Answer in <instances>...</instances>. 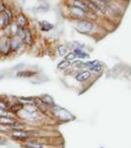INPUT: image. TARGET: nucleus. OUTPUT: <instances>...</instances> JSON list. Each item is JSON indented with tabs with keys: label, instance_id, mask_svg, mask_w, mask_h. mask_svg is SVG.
<instances>
[{
	"label": "nucleus",
	"instance_id": "0eeeda50",
	"mask_svg": "<svg viewBox=\"0 0 131 148\" xmlns=\"http://www.w3.org/2000/svg\"><path fill=\"white\" fill-rule=\"evenodd\" d=\"M70 14L72 17H74V19H81L85 16V12H83L82 10H80L76 7H70Z\"/></svg>",
	"mask_w": 131,
	"mask_h": 148
},
{
	"label": "nucleus",
	"instance_id": "f8f14e48",
	"mask_svg": "<svg viewBox=\"0 0 131 148\" xmlns=\"http://www.w3.org/2000/svg\"><path fill=\"white\" fill-rule=\"evenodd\" d=\"M91 3L94 5L95 7L98 9V11L102 12V13H105V3L101 0H89Z\"/></svg>",
	"mask_w": 131,
	"mask_h": 148
},
{
	"label": "nucleus",
	"instance_id": "cd10ccee",
	"mask_svg": "<svg viewBox=\"0 0 131 148\" xmlns=\"http://www.w3.org/2000/svg\"><path fill=\"white\" fill-rule=\"evenodd\" d=\"M7 107H8V105H7L6 103H4L3 101H0V109L7 110Z\"/></svg>",
	"mask_w": 131,
	"mask_h": 148
},
{
	"label": "nucleus",
	"instance_id": "4be33fe9",
	"mask_svg": "<svg viewBox=\"0 0 131 148\" xmlns=\"http://www.w3.org/2000/svg\"><path fill=\"white\" fill-rule=\"evenodd\" d=\"M58 53L61 56H66L67 55V47L65 45H59L58 46Z\"/></svg>",
	"mask_w": 131,
	"mask_h": 148
},
{
	"label": "nucleus",
	"instance_id": "20e7f679",
	"mask_svg": "<svg viewBox=\"0 0 131 148\" xmlns=\"http://www.w3.org/2000/svg\"><path fill=\"white\" fill-rule=\"evenodd\" d=\"M76 29H78L80 32H88L92 31L93 25L91 22L89 21H79L76 24Z\"/></svg>",
	"mask_w": 131,
	"mask_h": 148
},
{
	"label": "nucleus",
	"instance_id": "1a4fd4ad",
	"mask_svg": "<svg viewBox=\"0 0 131 148\" xmlns=\"http://www.w3.org/2000/svg\"><path fill=\"white\" fill-rule=\"evenodd\" d=\"M11 136L16 140H25L27 138L29 134L24 130H15L14 132L11 134Z\"/></svg>",
	"mask_w": 131,
	"mask_h": 148
},
{
	"label": "nucleus",
	"instance_id": "7c9ffc66",
	"mask_svg": "<svg viewBox=\"0 0 131 148\" xmlns=\"http://www.w3.org/2000/svg\"><path fill=\"white\" fill-rule=\"evenodd\" d=\"M101 1H103L104 3H109V2H111L112 0H101Z\"/></svg>",
	"mask_w": 131,
	"mask_h": 148
},
{
	"label": "nucleus",
	"instance_id": "6ab92c4d",
	"mask_svg": "<svg viewBox=\"0 0 131 148\" xmlns=\"http://www.w3.org/2000/svg\"><path fill=\"white\" fill-rule=\"evenodd\" d=\"M70 66V61H67V60H63V61H61L59 64H58L57 68L59 70H65V69H67V68H69Z\"/></svg>",
	"mask_w": 131,
	"mask_h": 148
},
{
	"label": "nucleus",
	"instance_id": "f257e3e1",
	"mask_svg": "<svg viewBox=\"0 0 131 148\" xmlns=\"http://www.w3.org/2000/svg\"><path fill=\"white\" fill-rule=\"evenodd\" d=\"M15 19V12L13 9L8 7L3 13H0V29H5L9 25L14 22Z\"/></svg>",
	"mask_w": 131,
	"mask_h": 148
},
{
	"label": "nucleus",
	"instance_id": "a878e982",
	"mask_svg": "<svg viewBox=\"0 0 131 148\" xmlns=\"http://www.w3.org/2000/svg\"><path fill=\"white\" fill-rule=\"evenodd\" d=\"M3 117H11L8 110L0 109V118H3Z\"/></svg>",
	"mask_w": 131,
	"mask_h": 148
},
{
	"label": "nucleus",
	"instance_id": "f03ea898",
	"mask_svg": "<svg viewBox=\"0 0 131 148\" xmlns=\"http://www.w3.org/2000/svg\"><path fill=\"white\" fill-rule=\"evenodd\" d=\"M14 22L21 27H29V18H27V15L25 13H23V12H20V13L15 14Z\"/></svg>",
	"mask_w": 131,
	"mask_h": 148
},
{
	"label": "nucleus",
	"instance_id": "b1692460",
	"mask_svg": "<svg viewBox=\"0 0 131 148\" xmlns=\"http://www.w3.org/2000/svg\"><path fill=\"white\" fill-rule=\"evenodd\" d=\"M11 127V129H13L15 130H23L25 129V126L24 125H22V124H17V123H15L14 125H12V126H10Z\"/></svg>",
	"mask_w": 131,
	"mask_h": 148
},
{
	"label": "nucleus",
	"instance_id": "2eb2a0df",
	"mask_svg": "<svg viewBox=\"0 0 131 148\" xmlns=\"http://www.w3.org/2000/svg\"><path fill=\"white\" fill-rule=\"evenodd\" d=\"M16 76L18 77H31L32 76H34V73L31 71H24V70H22V71L17 73Z\"/></svg>",
	"mask_w": 131,
	"mask_h": 148
},
{
	"label": "nucleus",
	"instance_id": "393cba45",
	"mask_svg": "<svg viewBox=\"0 0 131 148\" xmlns=\"http://www.w3.org/2000/svg\"><path fill=\"white\" fill-rule=\"evenodd\" d=\"M8 5L4 2V0H0V13H3V12L8 8Z\"/></svg>",
	"mask_w": 131,
	"mask_h": 148
},
{
	"label": "nucleus",
	"instance_id": "9d476101",
	"mask_svg": "<svg viewBox=\"0 0 131 148\" xmlns=\"http://www.w3.org/2000/svg\"><path fill=\"white\" fill-rule=\"evenodd\" d=\"M15 123H17V121L12 117L0 118V125H2V126H12Z\"/></svg>",
	"mask_w": 131,
	"mask_h": 148
},
{
	"label": "nucleus",
	"instance_id": "c85d7f7f",
	"mask_svg": "<svg viewBox=\"0 0 131 148\" xmlns=\"http://www.w3.org/2000/svg\"><path fill=\"white\" fill-rule=\"evenodd\" d=\"M24 66H25V65L23 64V63H21V64H18V65H16V66L14 67V69H16V70H21L22 68L24 67ZM21 71H22V70H21Z\"/></svg>",
	"mask_w": 131,
	"mask_h": 148
},
{
	"label": "nucleus",
	"instance_id": "bb28decb",
	"mask_svg": "<svg viewBox=\"0 0 131 148\" xmlns=\"http://www.w3.org/2000/svg\"><path fill=\"white\" fill-rule=\"evenodd\" d=\"M75 57L76 56H75V54L74 53V52H70V53L66 55L65 60H67V61H72V60H74L75 58Z\"/></svg>",
	"mask_w": 131,
	"mask_h": 148
},
{
	"label": "nucleus",
	"instance_id": "f3484780",
	"mask_svg": "<svg viewBox=\"0 0 131 148\" xmlns=\"http://www.w3.org/2000/svg\"><path fill=\"white\" fill-rule=\"evenodd\" d=\"M40 99H41L46 105H54V100H53V98L50 96V95L44 94L40 97Z\"/></svg>",
	"mask_w": 131,
	"mask_h": 148
},
{
	"label": "nucleus",
	"instance_id": "aec40b11",
	"mask_svg": "<svg viewBox=\"0 0 131 148\" xmlns=\"http://www.w3.org/2000/svg\"><path fill=\"white\" fill-rule=\"evenodd\" d=\"M49 9H50V6L47 3H42L37 7V11L42 12V13H45V12L49 11Z\"/></svg>",
	"mask_w": 131,
	"mask_h": 148
},
{
	"label": "nucleus",
	"instance_id": "4468645a",
	"mask_svg": "<svg viewBox=\"0 0 131 148\" xmlns=\"http://www.w3.org/2000/svg\"><path fill=\"white\" fill-rule=\"evenodd\" d=\"M90 76H91V75H90L89 72H82V73H80V74L76 75L75 79H76L77 82H85L89 79Z\"/></svg>",
	"mask_w": 131,
	"mask_h": 148
},
{
	"label": "nucleus",
	"instance_id": "c756f323",
	"mask_svg": "<svg viewBox=\"0 0 131 148\" xmlns=\"http://www.w3.org/2000/svg\"><path fill=\"white\" fill-rule=\"evenodd\" d=\"M7 143V141H6V139L4 138V137H2V136H0V144L1 145H5Z\"/></svg>",
	"mask_w": 131,
	"mask_h": 148
},
{
	"label": "nucleus",
	"instance_id": "9b49d317",
	"mask_svg": "<svg viewBox=\"0 0 131 148\" xmlns=\"http://www.w3.org/2000/svg\"><path fill=\"white\" fill-rule=\"evenodd\" d=\"M39 27L42 32H49V31H51V29H53L54 26L47 21H41V22H39Z\"/></svg>",
	"mask_w": 131,
	"mask_h": 148
},
{
	"label": "nucleus",
	"instance_id": "dca6fc26",
	"mask_svg": "<svg viewBox=\"0 0 131 148\" xmlns=\"http://www.w3.org/2000/svg\"><path fill=\"white\" fill-rule=\"evenodd\" d=\"M25 146L26 148H43V144L39 143V142L36 141H27L25 143Z\"/></svg>",
	"mask_w": 131,
	"mask_h": 148
},
{
	"label": "nucleus",
	"instance_id": "a211bd4d",
	"mask_svg": "<svg viewBox=\"0 0 131 148\" xmlns=\"http://www.w3.org/2000/svg\"><path fill=\"white\" fill-rule=\"evenodd\" d=\"M24 109V106H23V104H21L19 102V103H16L14 105H12L11 107H10V111H11L12 113H18L19 111H21V110Z\"/></svg>",
	"mask_w": 131,
	"mask_h": 148
},
{
	"label": "nucleus",
	"instance_id": "7ed1b4c3",
	"mask_svg": "<svg viewBox=\"0 0 131 148\" xmlns=\"http://www.w3.org/2000/svg\"><path fill=\"white\" fill-rule=\"evenodd\" d=\"M9 41H10V45H11V49H12V52H17L21 47L24 45V42H23V39L20 38L19 36H12L9 38Z\"/></svg>",
	"mask_w": 131,
	"mask_h": 148
},
{
	"label": "nucleus",
	"instance_id": "ddd939ff",
	"mask_svg": "<svg viewBox=\"0 0 131 148\" xmlns=\"http://www.w3.org/2000/svg\"><path fill=\"white\" fill-rule=\"evenodd\" d=\"M33 104L36 106V108H38L40 111H42V112H45L47 110V105L40 98H35L33 101Z\"/></svg>",
	"mask_w": 131,
	"mask_h": 148
},
{
	"label": "nucleus",
	"instance_id": "6e6552de",
	"mask_svg": "<svg viewBox=\"0 0 131 148\" xmlns=\"http://www.w3.org/2000/svg\"><path fill=\"white\" fill-rule=\"evenodd\" d=\"M72 6L82 10L85 13H86V12H90V9L88 8L86 3H85L84 1H82V0H72Z\"/></svg>",
	"mask_w": 131,
	"mask_h": 148
},
{
	"label": "nucleus",
	"instance_id": "39448f33",
	"mask_svg": "<svg viewBox=\"0 0 131 148\" xmlns=\"http://www.w3.org/2000/svg\"><path fill=\"white\" fill-rule=\"evenodd\" d=\"M12 52L11 45H10L9 38H5L2 40L1 39V47H0V53L3 55H9V53Z\"/></svg>",
	"mask_w": 131,
	"mask_h": 148
},
{
	"label": "nucleus",
	"instance_id": "2f4dec72",
	"mask_svg": "<svg viewBox=\"0 0 131 148\" xmlns=\"http://www.w3.org/2000/svg\"><path fill=\"white\" fill-rule=\"evenodd\" d=\"M4 77V76H0V79H2Z\"/></svg>",
	"mask_w": 131,
	"mask_h": 148
},
{
	"label": "nucleus",
	"instance_id": "412c9836",
	"mask_svg": "<svg viewBox=\"0 0 131 148\" xmlns=\"http://www.w3.org/2000/svg\"><path fill=\"white\" fill-rule=\"evenodd\" d=\"M74 53L75 54V56L79 57V58H88V55L85 52L81 51L80 49H75Z\"/></svg>",
	"mask_w": 131,
	"mask_h": 148
},
{
	"label": "nucleus",
	"instance_id": "423d86ee",
	"mask_svg": "<svg viewBox=\"0 0 131 148\" xmlns=\"http://www.w3.org/2000/svg\"><path fill=\"white\" fill-rule=\"evenodd\" d=\"M23 42L26 46L27 45L29 46L33 42V36H32V32L29 27H26V29H25V36L23 37Z\"/></svg>",
	"mask_w": 131,
	"mask_h": 148
},
{
	"label": "nucleus",
	"instance_id": "5701e85b",
	"mask_svg": "<svg viewBox=\"0 0 131 148\" xmlns=\"http://www.w3.org/2000/svg\"><path fill=\"white\" fill-rule=\"evenodd\" d=\"M89 69L92 70V71H94V72H101V71H102V69H103V66L100 63H98L96 65H93V66L90 67Z\"/></svg>",
	"mask_w": 131,
	"mask_h": 148
}]
</instances>
